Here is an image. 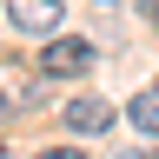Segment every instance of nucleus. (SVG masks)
<instances>
[{"mask_svg": "<svg viewBox=\"0 0 159 159\" xmlns=\"http://www.w3.org/2000/svg\"><path fill=\"white\" fill-rule=\"evenodd\" d=\"M113 159H146V152H139V146H119V152H113Z\"/></svg>", "mask_w": 159, "mask_h": 159, "instance_id": "6", "label": "nucleus"}, {"mask_svg": "<svg viewBox=\"0 0 159 159\" xmlns=\"http://www.w3.org/2000/svg\"><path fill=\"white\" fill-rule=\"evenodd\" d=\"M152 7H159V0H152Z\"/></svg>", "mask_w": 159, "mask_h": 159, "instance_id": "8", "label": "nucleus"}, {"mask_svg": "<svg viewBox=\"0 0 159 159\" xmlns=\"http://www.w3.org/2000/svg\"><path fill=\"white\" fill-rule=\"evenodd\" d=\"M126 119H133V133H152V139H159V86H146V93H133V106H126Z\"/></svg>", "mask_w": 159, "mask_h": 159, "instance_id": "4", "label": "nucleus"}, {"mask_svg": "<svg viewBox=\"0 0 159 159\" xmlns=\"http://www.w3.org/2000/svg\"><path fill=\"white\" fill-rule=\"evenodd\" d=\"M152 20H159V7H152Z\"/></svg>", "mask_w": 159, "mask_h": 159, "instance_id": "7", "label": "nucleus"}, {"mask_svg": "<svg viewBox=\"0 0 159 159\" xmlns=\"http://www.w3.org/2000/svg\"><path fill=\"white\" fill-rule=\"evenodd\" d=\"M40 159H86V152H73V146H53V152H40Z\"/></svg>", "mask_w": 159, "mask_h": 159, "instance_id": "5", "label": "nucleus"}, {"mask_svg": "<svg viewBox=\"0 0 159 159\" xmlns=\"http://www.w3.org/2000/svg\"><path fill=\"white\" fill-rule=\"evenodd\" d=\"M86 66H93V47H86V40H66V33L47 40V53H40V73H47V80H80Z\"/></svg>", "mask_w": 159, "mask_h": 159, "instance_id": "1", "label": "nucleus"}, {"mask_svg": "<svg viewBox=\"0 0 159 159\" xmlns=\"http://www.w3.org/2000/svg\"><path fill=\"white\" fill-rule=\"evenodd\" d=\"M106 7H113V0H106Z\"/></svg>", "mask_w": 159, "mask_h": 159, "instance_id": "9", "label": "nucleus"}, {"mask_svg": "<svg viewBox=\"0 0 159 159\" xmlns=\"http://www.w3.org/2000/svg\"><path fill=\"white\" fill-rule=\"evenodd\" d=\"M7 20L20 33H53L60 27V0H7Z\"/></svg>", "mask_w": 159, "mask_h": 159, "instance_id": "3", "label": "nucleus"}, {"mask_svg": "<svg viewBox=\"0 0 159 159\" xmlns=\"http://www.w3.org/2000/svg\"><path fill=\"white\" fill-rule=\"evenodd\" d=\"M66 126L93 139V133H106V126H113V106H106L99 93H73V99H66Z\"/></svg>", "mask_w": 159, "mask_h": 159, "instance_id": "2", "label": "nucleus"}]
</instances>
